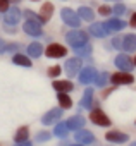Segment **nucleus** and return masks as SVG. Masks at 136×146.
Instances as JSON below:
<instances>
[{"mask_svg": "<svg viewBox=\"0 0 136 146\" xmlns=\"http://www.w3.org/2000/svg\"><path fill=\"white\" fill-rule=\"evenodd\" d=\"M129 24H131L133 28H136V14H133V16H131V21H129Z\"/></svg>", "mask_w": 136, "mask_h": 146, "instance_id": "obj_35", "label": "nucleus"}, {"mask_svg": "<svg viewBox=\"0 0 136 146\" xmlns=\"http://www.w3.org/2000/svg\"><path fill=\"white\" fill-rule=\"evenodd\" d=\"M65 53H67V50L59 43H52L45 50V55L50 57V58H60V57H65Z\"/></svg>", "mask_w": 136, "mask_h": 146, "instance_id": "obj_5", "label": "nucleus"}, {"mask_svg": "<svg viewBox=\"0 0 136 146\" xmlns=\"http://www.w3.org/2000/svg\"><path fill=\"white\" fill-rule=\"evenodd\" d=\"M112 11H114V14H115V16H122V14L126 12V7H124L122 4H117V5H115Z\"/></svg>", "mask_w": 136, "mask_h": 146, "instance_id": "obj_30", "label": "nucleus"}, {"mask_svg": "<svg viewBox=\"0 0 136 146\" xmlns=\"http://www.w3.org/2000/svg\"><path fill=\"white\" fill-rule=\"evenodd\" d=\"M78 16H79L83 21H93V17H95L93 11H91L90 7H79V11H78Z\"/></svg>", "mask_w": 136, "mask_h": 146, "instance_id": "obj_21", "label": "nucleus"}, {"mask_svg": "<svg viewBox=\"0 0 136 146\" xmlns=\"http://www.w3.org/2000/svg\"><path fill=\"white\" fill-rule=\"evenodd\" d=\"M9 9V0H0V12H7Z\"/></svg>", "mask_w": 136, "mask_h": 146, "instance_id": "obj_33", "label": "nucleus"}, {"mask_svg": "<svg viewBox=\"0 0 136 146\" xmlns=\"http://www.w3.org/2000/svg\"><path fill=\"white\" fill-rule=\"evenodd\" d=\"M52 88L59 93H65V91H73V83L71 81H53L52 83Z\"/></svg>", "mask_w": 136, "mask_h": 146, "instance_id": "obj_16", "label": "nucleus"}, {"mask_svg": "<svg viewBox=\"0 0 136 146\" xmlns=\"http://www.w3.org/2000/svg\"><path fill=\"white\" fill-rule=\"evenodd\" d=\"M65 40H67V43H69L71 46L78 48V46H83L88 41V36L81 29H73V31H69V33L65 35Z\"/></svg>", "mask_w": 136, "mask_h": 146, "instance_id": "obj_2", "label": "nucleus"}, {"mask_svg": "<svg viewBox=\"0 0 136 146\" xmlns=\"http://www.w3.org/2000/svg\"><path fill=\"white\" fill-rule=\"evenodd\" d=\"M133 146H136V143H133Z\"/></svg>", "mask_w": 136, "mask_h": 146, "instance_id": "obj_40", "label": "nucleus"}, {"mask_svg": "<svg viewBox=\"0 0 136 146\" xmlns=\"http://www.w3.org/2000/svg\"><path fill=\"white\" fill-rule=\"evenodd\" d=\"M98 12H100V14H102V16H109V14H110V12H112V9H110V7H109V5H102V7H100V9H98Z\"/></svg>", "mask_w": 136, "mask_h": 146, "instance_id": "obj_32", "label": "nucleus"}, {"mask_svg": "<svg viewBox=\"0 0 136 146\" xmlns=\"http://www.w3.org/2000/svg\"><path fill=\"white\" fill-rule=\"evenodd\" d=\"M41 50H43L41 43H31V45L28 46V53H29L31 57H40V55H41Z\"/></svg>", "mask_w": 136, "mask_h": 146, "instance_id": "obj_23", "label": "nucleus"}, {"mask_svg": "<svg viewBox=\"0 0 136 146\" xmlns=\"http://www.w3.org/2000/svg\"><path fill=\"white\" fill-rule=\"evenodd\" d=\"M14 64H17V65H23V67H31V60L28 58V57H24V55H14Z\"/></svg>", "mask_w": 136, "mask_h": 146, "instance_id": "obj_24", "label": "nucleus"}, {"mask_svg": "<svg viewBox=\"0 0 136 146\" xmlns=\"http://www.w3.org/2000/svg\"><path fill=\"white\" fill-rule=\"evenodd\" d=\"M4 21H5V24H9V26H16V24L21 21V11H19L17 7L7 9V12H5V16H4Z\"/></svg>", "mask_w": 136, "mask_h": 146, "instance_id": "obj_6", "label": "nucleus"}, {"mask_svg": "<svg viewBox=\"0 0 136 146\" xmlns=\"http://www.w3.org/2000/svg\"><path fill=\"white\" fill-rule=\"evenodd\" d=\"M103 26H105V29L110 33V31H121V29L126 26V23H122V21H121V19H117V17H112V19L105 21V23H103Z\"/></svg>", "mask_w": 136, "mask_h": 146, "instance_id": "obj_13", "label": "nucleus"}, {"mask_svg": "<svg viewBox=\"0 0 136 146\" xmlns=\"http://www.w3.org/2000/svg\"><path fill=\"white\" fill-rule=\"evenodd\" d=\"M76 141L81 143V144H90L95 141V136L90 132V131H83V129H78L76 132Z\"/></svg>", "mask_w": 136, "mask_h": 146, "instance_id": "obj_14", "label": "nucleus"}, {"mask_svg": "<svg viewBox=\"0 0 136 146\" xmlns=\"http://www.w3.org/2000/svg\"><path fill=\"white\" fill-rule=\"evenodd\" d=\"M90 33H91L93 36H97V38H103V36H107V35H109V31L105 29L103 23H97V24H91V26H90Z\"/></svg>", "mask_w": 136, "mask_h": 146, "instance_id": "obj_17", "label": "nucleus"}, {"mask_svg": "<svg viewBox=\"0 0 136 146\" xmlns=\"http://www.w3.org/2000/svg\"><path fill=\"white\" fill-rule=\"evenodd\" d=\"M122 50H126V52L136 50V35H126L122 38Z\"/></svg>", "mask_w": 136, "mask_h": 146, "instance_id": "obj_15", "label": "nucleus"}, {"mask_svg": "<svg viewBox=\"0 0 136 146\" xmlns=\"http://www.w3.org/2000/svg\"><path fill=\"white\" fill-rule=\"evenodd\" d=\"M134 65H136V57H134Z\"/></svg>", "mask_w": 136, "mask_h": 146, "instance_id": "obj_38", "label": "nucleus"}, {"mask_svg": "<svg viewBox=\"0 0 136 146\" xmlns=\"http://www.w3.org/2000/svg\"><path fill=\"white\" fill-rule=\"evenodd\" d=\"M48 139H50V134H48V132H45V131H43V132H40V134L36 136V141H38V143H41V141H48Z\"/></svg>", "mask_w": 136, "mask_h": 146, "instance_id": "obj_31", "label": "nucleus"}, {"mask_svg": "<svg viewBox=\"0 0 136 146\" xmlns=\"http://www.w3.org/2000/svg\"><path fill=\"white\" fill-rule=\"evenodd\" d=\"M79 70H81V60L79 58L74 57V58H69V60L65 62V72H67V76H69V78H74Z\"/></svg>", "mask_w": 136, "mask_h": 146, "instance_id": "obj_7", "label": "nucleus"}, {"mask_svg": "<svg viewBox=\"0 0 136 146\" xmlns=\"http://www.w3.org/2000/svg\"><path fill=\"white\" fill-rule=\"evenodd\" d=\"M53 132H55L57 137H65V136H67V125H65V124H59Z\"/></svg>", "mask_w": 136, "mask_h": 146, "instance_id": "obj_26", "label": "nucleus"}, {"mask_svg": "<svg viewBox=\"0 0 136 146\" xmlns=\"http://www.w3.org/2000/svg\"><path fill=\"white\" fill-rule=\"evenodd\" d=\"M60 17H62V21L67 24V26H73V28H78L79 24H81V17L74 12V11H71V9H62V12H60Z\"/></svg>", "mask_w": 136, "mask_h": 146, "instance_id": "obj_3", "label": "nucleus"}, {"mask_svg": "<svg viewBox=\"0 0 136 146\" xmlns=\"http://www.w3.org/2000/svg\"><path fill=\"white\" fill-rule=\"evenodd\" d=\"M115 65H117L121 70H126V72H129V70L134 67L133 60H131L127 55H124V53H121V55H117V57H115Z\"/></svg>", "mask_w": 136, "mask_h": 146, "instance_id": "obj_9", "label": "nucleus"}, {"mask_svg": "<svg viewBox=\"0 0 136 146\" xmlns=\"http://www.w3.org/2000/svg\"><path fill=\"white\" fill-rule=\"evenodd\" d=\"M73 146H81V144H73Z\"/></svg>", "mask_w": 136, "mask_h": 146, "instance_id": "obj_39", "label": "nucleus"}, {"mask_svg": "<svg viewBox=\"0 0 136 146\" xmlns=\"http://www.w3.org/2000/svg\"><path fill=\"white\" fill-rule=\"evenodd\" d=\"M110 81H112L114 84H131V83L134 81V78L129 74V72L121 70V72H117V74L110 76Z\"/></svg>", "mask_w": 136, "mask_h": 146, "instance_id": "obj_8", "label": "nucleus"}, {"mask_svg": "<svg viewBox=\"0 0 136 146\" xmlns=\"http://www.w3.org/2000/svg\"><path fill=\"white\" fill-rule=\"evenodd\" d=\"M107 79H109V74H107V72H102V74L98 76V79H95V83H97L98 88H103L105 83H107Z\"/></svg>", "mask_w": 136, "mask_h": 146, "instance_id": "obj_27", "label": "nucleus"}, {"mask_svg": "<svg viewBox=\"0 0 136 146\" xmlns=\"http://www.w3.org/2000/svg\"><path fill=\"white\" fill-rule=\"evenodd\" d=\"M52 12H53V5H52L50 2H45V4L41 5V11H40V21H41V24H45V23L50 21Z\"/></svg>", "mask_w": 136, "mask_h": 146, "instance_id": "obj_12", "label": "nucleus"}, {"mask_svg": "<svg viewBox=\"0 0 136 146\" xmlns=\"http://www.w3.org/2000/svg\"><path fill=\"white\" fill-rule=\"evenodd\" d=\"M59 74H60V67H59V65H53V67L48 69V76H50V78H57Z\"/></svg>", "mask_w": 136, "mask_h": 146, "instance_id": "obj_29", "label": "nucleus"}, {"mask_svg": "<svg viewBox=\"0 0 136 146\" xmlns=\"http://www.w3.org/2000/svg\"><path fill=\"white\" fill-rule=\"evenodd\" d=\"M24 16H26V23H24L23 29L28 35H31V36H40L41 35V21H40V16H36L31 11H26Z\"/></svg>", "mask_w": 136, "mask_h": 146, "instance_id": "obj_1", "label": "nucleus"}, {"mask_svg": "<svg viewBox=\"0 0 136 146\" xmlns=\"http://www.w3.org/2000/svg\"><path fill=\"white\" fill-rule=\"evenodd\" d=\"M105 137H107V141H110V143H126V141H127V134H124V132H117V131H114V132H107Z\"/></svg>", "mask_w": 136, "mask_h": 146, "instance_id": "obj_18", "label": "nucleus"}, {"mask_svg": "<svg viewBox=\"0 0 136 146\" xmlns=\"http://www.w3.org/2000/svg\"><path fill=\"white\" fill-rule=\"evenodd\" d=\"M112 45H114L115 48H119V46H122V45H121V38H114V40H112Z\"/></svg>", "mask_w": 136, "mask_h": 146, "instance_id": "obj_34", "label": "nucleus"}, {"mask_svg": "<svg viewBox=\"0 0 136 146\" xmlns=\"http://www.w3.org/2000/svg\"><path fill=\"white\" fill-rule=\"evenodd\" d=\"M62 117V110L60 108H52V110H48L43 117H41V122L45 124V125H48V124H53L57 119H60Z\"/></svg>", "mask_w": 136, "mask_h": 146, "instance_id": "obj_11", "label": "nucleus"}, {"mask_svg": "<svg viewBox=\"0 0 136 146\" xmlns=\"http://www.w3.org/2000/svg\"><path fill=\"white\" fill-rule=\"evenodd\" d=\"M28 136H29V129L28 127H21L19 131H17V134H16V143H21V141H26L28 139Z\"/></svg>", "mask_w": 136, "mask_h": 146, "instance_id": "obj_25", "label": "nucleus"}, {"mask_svg": "<svg viewBox=\"0 0 136 146\" xmlns=\"http://www.w3.org/2000/svg\"><path fill=\"white\" fill-rule=\"evenodd\" d=\"M57 100H59V103H60L62 108H71V107H73V100L67 96L65 93H59V95H57Z\"/></svg>", "mask_w": 136, "mask_h": 146, "instance_id": "obj_22", "label": "nucleus"}, {"mask_svg": "<svg viewBox=\"0 0 136 146\" xmlns=\"http://www.w3.org/2000/svg\"><path fill=\"white\" fill-rule=\"evenodd\" d=\"M93 79H97V70L93 67H85L83 70H79V81L83 84H90Z\"/></svg>", "mask_w": 136, "mask_h": 146, "instance_id": "obj_10", "label": "nucleus"}, {"mask_svg": "<svg viewBox=\"0 0 136 146\" xmlns=\"http://www.w3.org/2000/svg\"><path fill=\"white\" fill-rule=\"evenodd\" d=\"M5 46H7V45H5V43H4L2 40H0V48H2V50H5Z\"/></svg>", "mask_w": 136, "mask_h": 146, "instance_id": "obj_37", "label": "nucleus"}, {"mask_svg": "<svg viewBox=\"0 0 136 146\" xmlns=\"http://www.w3.org/2000/svg\"><path fill=\"white\" fill-rule=\"evenodd\" d=\"M76 53H78V55H90V53H91V46L85 43L83 46H78V50H76Z\"/></svg>", "mask_w": 136, "mask_h": 146, "instance_id": "obj_28", "label": "nucleus"}, {"mask_svg": "<svg viewBox=\"0 0 136 146\" xmlns=\"http://www.w3.org/2000/svg\"><path fill=\"white\" fill-rule=\"evenodd\" d=\"M16 146H31V143H29V141L26 139V141H21V143H17Z\"/></svg>", "mask_w": 136, "mask_h": 146, "instance_id": "obj_36", "label": "nucleus"}, {"mask_svg": "<svg viewBox=\"0 0 136 146\" xmlns=\"http://www.w3.org/2000/svg\"><path fill=\"white\" fill-rule=\"evenodd\" d=\"M91 105H93V88H86L85 95L81 98V107L83 108H91Z\"/></svg>", "mask_w": 136, "mask_h": 146, "instance_id": "obj_19", "label": "nucleus"}, {"mask_svg": "<svg viewBox=\"0 0 136 146\" xmlns=\"http://www.w3.org/2000/svg\"><path fill=\"white\" fill-rule=\"evenodd\" d=\"M65 125H67V129H71V131L83 129V125H85V119H83V117H73V119H69V120L65 122Z\"/></svg>", "mask_w": 136, "mask_h": 146, "instance_id": "obj_20", "label": "nucleus"}, {"mask_svg": "<svg viewBox=\"0 0 136 146\" xmlns=\"http://www.w3.org/2000/svg\"><path fill=\"white\" fill-rule=\"evenodd\" d=\"M90 119L93 120V124H97V125H102V127H107V125H110V119L100 110V108H93L91 110V113H90Z\"/></svg>", "mask_w": 136, "mask_h": 146, "instance_id": "obj_4", "label": "nucleus"}]
</instances>
